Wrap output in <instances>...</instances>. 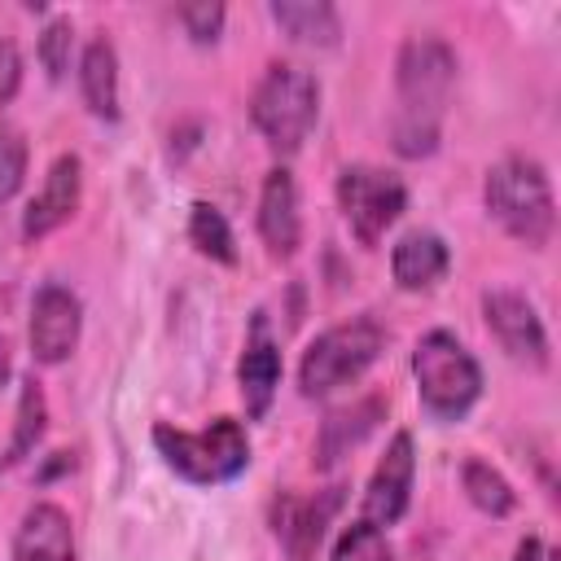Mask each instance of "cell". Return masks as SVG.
<instances>
[{
    "label": "cell",
    "mask_w": 561,
    "mask_h": 561,
    "mask_svg": "<svg viewBox=\"0 0 561 561\" xmlns=\"http://www.w3.org/2000/svg\"><path fill=\"white\" fill-rule=\"evenodd\" d=\"M451 83H456V53L434 35H412L399 53L394 149L403 158H425L438 149V118Z\"/></svg>",
    "instance_id": "obj_1"
},
{
    "label": "cell",
    "mask_w": 561,
    "mask_h": 561,
    "mask_svg": "<svg viewBox=\"0 0 561 561\" xmlns=\"http://www.w3.org/2000/svg\"><path fill=\"white\" fill-rule=\"evenodd\" d=\"M482 197H486L491 219L508 237L526 241L530 250L548 245V237L557 228V206H552V188H548V175H543L539 162H530V158H504V162H495L486 171Z\"/></svg>",
    "instance_id": "obj_2"
},
{
    "label": "cell",
    "mask_w": 561,
    "mask_h": 561,
    "mask_svg": "<svg viewBox=\"0 0 561 561\" xmlns=\"http://www.w3.org/2000/svg\"><path fill=\"white\" fill-rule=\"evenodd\" d=\"M153 447L180 478H188L197 486L232 482L250 465V438H245L241 421H232V416H215L197 434L175 430V425H153Z\"/></svg>",
    "instance_id": "obj_3"
},
{
    "label": "cell",
    "mask_w": 561,
    "mask_h": 561,
    "mask_svg": "<svg viewBox=\"0 0 561 561\" xmlns=\"http://www.w3.org/2000/svg\"><path fill=\"white\" fill-rule=\"evenodd\" d=\"M316 114H320V83H316V75L302 70V66H289V61L267 66V75L259 79L254 101H250V118L263 131V140L276 153H294L311 136Z\"/></svg>",
    "instance_id": "obj_4"
},
{
    "label": "cell",
    "mask_w": 561,
    "mask_h": 561,
    "mask_svg": "<svg viewBox=\"0 0 561 561\" xmlns=\"http://www.w3.org/2000/svg\"><path fill=\"white\" fill-rule=\"evenodd\" d=\"M412 377H416L421 403L438 421L465 416L478 403V394H482V368H478V359L447 329H434V333H425L416 342V351H412Z\"/></svg>",
    "instance_id": "obj_5"
},
{
    "label": "cell",
    "mask_w": 561,
    "mask_h": 561,
    "mask_svg": "<svg viewBox=\"0 0 561 561\" xmlns=\"http://www.w3.org/2000/svg\"><path fill=\"white\" fill-rule=\"evenodd\" d=\"M381 346H386V333H381V324H377L373 316H355V320H346V324L324 329V333L307 346V355H302V364H298V386H302V394H307V399H324L329 390L355 381V377L381 355Z\"/></svg>",
    "instance_id": "obj_6"
},
{
    "label": "cell",
    "mask_w": 561,
    "mask_h": 561,
    "mask_svg": "<svg viewBox=\"0 0 561 561\" xmlns=\"http://www.w3.org/2000/svg\"><path fill=\"white\" fill-rule=\"evenodd\" d=\"M337 206H342L355 241L377 245L386 237V228L403 215L408 188L399 175H390L381 167H346L337 175Z\"/></svg>",
    "instance_id": "obj_7"
},
{
    "label": "cell",
    "mask_w": 561,
    "mask_h": 561,
    "mask_svg": "<svg viewBox=\"0 0 561 561\" xmlns=\"http://www.w3.org/2000/svg\"><path fill=\"white\" fill-rule=\"evenodd\" d=\"M342 508V486H324L316 495H280L272 508V530L280 539V548L289 552V561H311L329 522Z\"/></svg>",
    "instance_id": "obj_8"
},
{
    "label": "cell",
    "mask_w": 561,
    "mask_h": 561,
    "mask_svg": "<svg viewBox=\"0 0 561 561\" xmlns=\"http://www.w3.org/2000/svg\"><path fill=\"white\" fill-rule=\"evenodd\" d=\"M83 307L66 285H44L31 302V355L39 364H66L79 346Z\"/></svg>",
    "instance_id": "obj_9"
},
{
    "label": "cell",
    "mask_w": 561,
    "mask_h": 561,
    "mask_svg": "<svg viewBox=\"0 0 561 561\" xmlns=\"http://www.w3.org/2000/svg\"><path fill=\"white\" fill-rule=\"evenodd\" d=\"M482 316H486V329L495 333V342H500L513 359H522V364H530V368H543V364H548V333H543L535 307H530L522 294H513V289H491V294L482 298Z\"/></svg>",
    "instance_id": "obj_10"
},
{
    "label": "cell",
    "mask_w": 561,
    "mask_h": 561,
    "mask_svg": "<svg viewBox=\"0 0 561 561\" xmlns=\"http://www.w3.org/2000/svg\"><path fill=\"white\" fill-rule=\"evenodd\" d=\"M412 469H416V456H412V434L399 430L386 447V456L377 460L373 478H368V491H364V522L373 526H394L403 513H408V500H412Z\"/></svg>",
    "instance_id": "obj_11"
},
{
    "label": "cell",
    "mask_w": 561,
    "mask_h": 561,
    "mask_svg": "<svg viewBox=\"0 0 561 561\" xmlns=\"http://www.w3.org/2000/svg\"><path fill=\"white\" fill-rule=\"evenodd\" d=\"M79 193H83V162L75 153H61L48 175H44V188L39 197L26 206L22 215V237L35 241V237H48L53 228H61L75 210H79Z\"/></svg>",
    "instance_id": "obj_12"
},
{
    "label": "cell",
    "mask_w": 561,
    "mask_h": 561,
    "mask_svg": "<svg viewBox=\"0 0 561 561\" xmlns=\"http://www.w3.org/2000/svg\"><path fill=\"white\" fill-rule=\"evenodd\" d=\"M237 381H241V399H245V412L250 416H263L276 399V386H280V351L267 333V316L259 311L250 320V337H245V351H241V364H237Z\"/></svg>",
    "instance_id": "obj_13"
},
{
    "label": "cell",
    "mask_w": 561,
    "mask_h": 561,
    "mask_svg": "<svg viewBox=\"0 0 561 561\" xmlns=\"http://www.w3.org/2000/svg\"><path fill=\"white\" fill-rule=\"evenodd\" d=\"M259 232L267 241V254L289 259L302 241V219H298V188L285 167L267 171L263 197H259Z\"/></svg>",
    "instance_id": "obj_14"
},
{
    "label": "cell",
    "mask_w": 561,
    "mask_h": 561,
    "mask_svg": "<svg viewBox=\"0 0 561 561\" xmlns=\"http://www.w3.org/2000/svg\"><path fill=\"white\" fill-rule=\"evenodd\" d=\"M13 561H75V535L66 508L57 504L26 508L13 539Z\"/></svg>",
    "instance_id": "obj_15"
},
{
    "label": "cell",
    "mask_w": 561,
    "mask_h": 561,
    "mask_svg": "<svg viewBox=\"0 0 561 561\" xmlns=\"http://www.w3.org/2000/svg\"><path fill=\"white\" fill-rule=\"evenodd\" d=\"M390 272L399 280V289H430V285H438L443 272H447V245H443V237H434V232H408L394 245V254H390Z\"/></svg>",
    "instance_id": "obj_16"
},
{
    "label": "cell",
    "mask_w": 561,
    "mask_h": 561,
    "mask_svg": "<svg viewBox=\"0 0 561 561\" xmlns=\"http://www.w3.org/2000/svg\"><path fill=\"white\" fill-rule=\"evenodd\" d=\"M79 88L96 118H118V57L110 39H92L79 61Z\"/></svg>",
    "instance_id": "obj_17"
},
{
    "label": "cell",
    "mask_w": 561,
    "mask_h": 561,
    "mask_svg": "<svg viewBox=\"0 0 561 561\" xmlns=\"http://www.w3.org/2000/svg\"><path fill=\"white\" fill-rule=\"evenodd\" d=\"M272 22L289 39L320 44V48H333L342 35V22H337L333 4H324V0H272Z\"/></svg>",
    "instance_id": "obj_18"
},
{
    "label": "cell",
    "mask_w": 561,
    "mask_h": 561,
    "mask_svg": "<svg viewBox=\"0 0 561 561\" xmlns=\"http://www.w3.org/2000/svg\"><path fill=\"white\" fill-rule=\"evenodd\" d=\"M377 416H381V403L377 399H368V403H359V408H346V412H333L324 425H320V447H316V465H333L337 456H346L373 425H377Z\"/></svg>",
    "instance_id": "obj_19"
},
{
    "label": "cell",
    "mask_w": 561,
    "mask_h": 561,
    "mask_svg": "<svg viewBox=\"0 0 561 561\" xmlns=\"http://www.w3.org/2000/svg\"><path fill=\"white\" fill-rule=\"evenodd\" d=\"M460 486H465V495H469L482 513H491V517H508L513 504H517V495H513V486L504 482V473L491 469L486 460H465V465H460Z\"/></svg>",
    "instance_id": "obj_20"
},
{
    "label": "cell",
    "mask_w": 561,
    "mask_h": 561,
    "mask_svg": "<svg viewBox=\"0 0 561 561\" xmlns=\"http://www.w3.org/2000/svg\"><path fill=\"white\" fill-rule=\"evenodd\" d=\"M188 241L206 254V259H215V263H237V241H232V228H228V219L210 206V202H197L193 206V215H188Z\"/></svg>",
    "instance_id": "obj_21"
},
{
    "label": "cell",
    "mask_w": 561,
    "mask_h": 561,
    "mask_svg": "<svg viewBox=\"0 0 561 561\" xmlns=\"http://www.w3.org/2000/svg\"><path fill=\"white\" fill-rule=\"evenodd\" d=\"M44 416H48L44 390H39L35 377H26V381H22V394H18V425H13V443H9V451H4V465H18V460L44 438Z\"/></svg>",
    "instance_id": "obj_22"
},
{
    "label": "cell",
    "mask_w": 561,
    "mask_h": 561,
    "mask_svg": "<svg viewBox=\"0 0 561 561\" xmlns=\"http://www.w3.org/2000/svg\"><path fill=\"white\" fill-rule=\"evenodd\" d=\"M329 561H394V552H390L381 526H373V522L359 517V522H351L342 530V539L333 543V557Z\"/></svg>",
    "instance_id": "obj_23"
},
{
    "label": "cell",
    "mask_w": 561,
    "mask_h": 561,
    "mask_svg": "<svg viewBox=\"0 0 561 561\" xmlns=\"http://www.w3.org/2000/svg\"><path fill=\"white\" fill-rule=\"evenodd\" d=\"M70 48H75V26L70 18H53L39 35V61L48 70V79H61L70 70Z\"/></svg>",
    "instance_id": "obj_24"
},
{
    "label": "cell",
    "mask_w": 561,
    "mask_h": 561,
    "mask_svg": "<svg viewBox=\"0 0 561 561\" xmlns=\"http://www.w3.org/2000/svg\"><path fill=\"white\" fill-rule=\"evenodd\" d=\"M26 175V145L18 140V131L0 127V197H13L22 188Z\"/></svg>",
    "instance_id": "obj_25"
},
{
    "label": "cell",
    "mask_w": 561,
    "mask_h": 561,
    "mask_svg": "<svg viewBox=\"0 0 561 561\" xmlns=\"http://www.w3.org/2000/svg\"><path fill=\"white\" fill-rule=\"evenodd\" d=\"M180 22H184V31H188L197 44H215V39H219V26H224V4H215V0L184 4V9H180Z\"/></svg>",
    "instance_id": "obj_26"
},
{
    "label": "cell",
    "mask_w": 561,
    "mask_h": 561,
    "mask_svg": "<svg viewBox=\"0 0 561 561\" xmlns=\"http://www.w3.org/2000/svg\"><path fill=\"white\" fill-rule=\"evenodd\" d=\"M18 83H22V57H18L13 39H0V105L13 101Z\"/></svg>",
    "instance_id": "obj_27"
},
{
    "label": "cell",
    "mask_w": 561,
    "mask_h": 561,
    "mask_svg": "<svg viewBox=\"0 0 561 561\" xmlns=\"http://www.w3.org/2000/svg\"><path fill=\"white\" fill-rule=\"evenodd\" d=\"M513 561H548V552H543V543H539L535 535H526V539L517 543V552H513Z\"/></svg>",
    "instance_id": "obj_28"
}]
</instances>
